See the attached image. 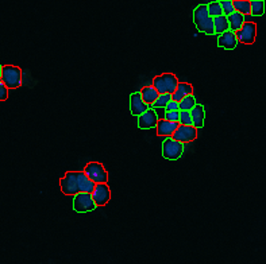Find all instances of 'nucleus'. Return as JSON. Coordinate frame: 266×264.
<instances>
[{
  "mask_svg": "<svg viewBox=\"0 0 266 264\" xmlns=\"http://www.w3.org/2000/svg\"><path fill=\"white\" fill-rule=\"evenodd\" d=\"M193 22H195L197 30L206 35H213V19L208 15V8L207 4L197 5L193 11Z\"/></svg>",
  "mask_w": 266,
  "mask_h": 264,
  "instance_id": "f257e3e1",
  "label": "nucleus"
},
{
  "mask_svg": "<svg viewBox=\"0 0 266 264\" xmlns=\"http://www.w3.org/2000/svg\"><path fill=\"white\" fill-rule=\"evenodd\" d=\"M179 85L177 77L172 73H163L157 75L153 81V88L158 92V95H173Z\"/></svg>",
  "mask_w": 266,
  "mask_h": 264,
  "instance_id": "f03ea898",
  "label": "nucleus"
},
{
  "mask_svg": "<svg viewBox=\"0 0 266 264\" xmlns=\"http://www.w3.org/2000/svg\"><path fill=\"white\" fill-rule=\"evenodd\" d=\"M22 69L14 66V65H6L1 68V81L6 85L7 89H17L22 85Z\"/></svg>",
  "mask_w": 266,
  "mask_h": 264,
  "instance_id": "7ed1b4c3",
  "label": "nucleus"
},
{
  "mask_svg": "<svg viewBox=\"0 0 266 264\" xmlns=\"http://www.w3.org/2000/svg\"><path fill=\"white\" fill-rule=\"evenodd\" d=\"M84 174L96 185L107 183V181H108V172L106 171V168L98 162H89L85 167V170H84Z\"/></svg>",
  "mask_w": 266,
  "mask_h": 264,
  "instance_id": "20e7f679",
  "label": "nucleus"
},
{
  "mask_svg": "<svg viewBox=\"0 0 266 264\" xmlns=\"http://www.w3.org/2000/svg\"><path fill=\"white\" fill-rule=\"evenodd\" d=\"M184 152V144L172 138H166L162 143V156L169 161H177Z\"/></svg>",
  "mask_w": 266,
  "mask_h": 264,
  "instance_id": "39448f33",
  "label": "nucleus"
},
{
  "mask_svg": "<svg viewBox=\"0 0 266 264\" xmlns=\"http://www.w3.org/2000/svg\"><path fill=\"white\" fill-rule=\"evenodd\" d=\"M96 209V205L93 202L92 194L79 193L73 198V210L77 213H87Z\"/></svg>",
  "mask_w": 266,
  "mask_h": 264,
  "instance_id": "423d86ee",
  "label": "nucleus"
},
{
  "mask_svg": "<svg viewBox=\"0 0 266 264\" xmlns=\"http://www.w3.org/2000/svg\"><path fill=\"white\" fill-rule=\"evenodd\" d=\"M255 35H257V26L253 22H244L242 28L238 32H235V37L238 42L246 43V45H251L254 43Z\"/></svg>",
  "mask_w": 266,
  "mask_h": 264,
  "instance_id": "0eeeda50",
  "label": "nucleus"
},
{
  "mask_svg": "<svg viewBox=\"0 0 266 264\" xmlns=\"http://www.w3.org/2000/svg\"><path fill=\"white\" fill-rule=\"evenodd\" d=\"M60 186L62 193L66 195H76L79 194L77 186V171H68L65 177L60 179Z\"/></svg>",
  "mask_w": 266,
  "mask_h": 264,
  "instance_id": "6e6552de",
  "label": "nucleus"
},
{
  "mask_svg": "<svg viewBox=\"0 0 266 264\" xmlns=\"http://www.w3.org/2000/svg\"><path fill=\"white\" fill-rule=\"evenodd\" d=\"M196 138H197V129L192 125H179L173 136H172V139L180 142L181 144L193 142Z\"/></svg>",
  "mask_w": 266,
  "mask_h": 264,
  "instance_id": "1a4fd4ad",
  "label": "nucleus"
},
{
  "mask_svg": "<svg viewBox=\"0 0 266 264\" xmlns=\"http://www.w3.org/2000/svg\"><path fill=\"white\" fill-rule=\"evenodd\" d=\"M109 198H111V192L107 183H99L95 186V190L92 192V199L96 206H104L108 204Z\"/></svg>",
  "mask_w": 266,
  "mask_h": 264,
  "instance_id": "9d476101",
  "label": "nucleus"
},
{
  "mask_svg": "<svg viewBox=\"0 0 266 264\" xmlns=\"http://www.w3.org/2000/svg\"><path fill=\"white\" fill-rule=\"evenodd\" d=\"M158 115L154 109H147L146 112L142 113L138 118V128L139 129H150L157 127L158 124Z\"/></svg>",
  "mask_w": 266,
  "mask_h": 264,
  "instance_id": "9b49d317",
  "label": "nucleus"
},
{
  "mask_svg": "<svg viewBox=\"0 0 266 264\" xmlns=\"http://www.w3.org/2000/svg\"><path fill=\"white\" fill-rule=\"evenodd\" d=\"M150 107L143 102L141 96V92H135L130 96V111L131 115H134L136 118H139L142 113H145Z\"/></svg>",
  "mask_w": 266,
  "mask_h": 264,
  "instance_id": "f8f14e48",
  "label": "nucleus"
},
{
  "mask_svg": "<svg viewBox=\"0 0 266 264\" xmlns=\"http://www.w3.org/2000/svg\"><path fill=\"white\" fill-rule=\"evenodd\" d=\"M238 45V41H237V37H235V32L233 31H226L222 35H219L217 38V46L219 48H226V50H234Z\"/></svg>",
  "mask_w": 266,
  "mask_h": 264,
  "instance_id": "ddd939ff",
  "label": "nucleus"
},
{
  "mask_svg": "<svg viewBox=\"0 0 266 264\" xmlns=\"http://www.w3.org/2000/svg\"><path fill=\"white\" fill-rule=\"evenodd\" d=\"M77 186H79V193L92 194L96 183H93L92 181L84 174V171H77Z\"/></svg>",
  "mask_w": 266,
  "mask_h": 264,
  "instance_id": "4468645a",
  "label": "nucleus"
},
{
  "mask_svg": "<svg viewBox=\"0 0 266 264\" xmlns=\"http://www.w3.org/2000/svg\"><path fill=\"white\" fill-rule=\"evenodd\" d=\"M179 127L177 123H170L168 120H158L157 124V135L158 136H166V138H172L176 129Z\"/></svg>",
  "mask_w": 266,
  "mask_h": 264,
  "instance_id": "2eb2a0df",
  "label": "nucleus"
},
{
  "mask_svg": "<svg viewBox=\"0 0 266 264\" xmlns=\"http://www.w3.org/2000/svg\"><path fill=\"white\" fill-rule=\"evenodd\" d=\"M190 118H192V125L196 129L203 128L204 125V120H206V111L204 107L200 104H196V107L190 111Z\"/></svg>",
  "mask_w": 266,
  "mask_h": 264,
  "instance_id": "dca6fc26",
  "label": "nucleus"
},
{
  "mask_svg": "<svg viewBox=\"0 0 266 264\" xmlns=\"http://www.w3.org/2000/svg\"><path fill=\"white\" fill-rule=\"evenodd\" d=\"M192 92H193V86L190 85V84H186V82H179L177 89H176V92L172 95V100L176 102H180L183 98H184V97L192 95Z\"/></svg>",
  "mask_w": 266,
  "mask_h": 264,
  "instance_id": "f3484780",
  "label": "nucleus"
},
{
  "mask_svg": "<svg viewBox=\"0 0 266 264\" xmlns=\"http://www.w3.org/2000/svg\"><path fill=\"white\" fill-rule=\"evenodd\" d=\"M228 26H230V31L238 32L244 23V16L239 12H234L230 16H227Z\"/></svg>",
  "mask_w": 266,
  "mask_h": 264,
  "instance_id": "a211bd4d",
  "label": "nucleus"
},
{
  "mask_svg": "<svg viewBox=\"0 0 266 264\" xmlns=\"http://www.w3.org/2000/svg\"><path fill=\"white\" fill-rule=\"evenodd\" d=\"M142 100L145 104H147L149 107H152L153 104L156 102V100L158 98V92L153 88V86H145L141 91Z\"/></svg>",
  "mask_w": 266,
  "mask_h": 264,
  "instance_id": "6ab92c4d",
  "label": "nucleus"
},
{
  "mask_svg": "<svg viewBox=\"0 0 266 264\" xmlns=\"http://www.w3.org/2000/svg\"><path fill=\"white\" fill-rule=\"evenodd\" d=\"M213 30H215V34H219L222 35L226 31L230 30V26H228L227 16L220 15L217 18H213Z\"/></svg>",
  "mask_w": 266,
  "mask_h": 264,
  "instance_id": "aec40b11",
  "label": "nucleus"
},
{
  "mask_svg": "<svg viewBox=\"0 0 266 264\" xmlns=\"http://www.w3.org/2000/svg\"><path fill=\"white\" fill-rule=\"evenodd\" d=\"M265 12V1L264 0H251L250 1V14L254 16H262Z\"/></svg>",
  "mask_w": 266,
  "mask_h": 264,
  "instance_id": "412c9836",
  "label": "nucleus"
},
{
  "mask_svg": "<svg viewBox=\"0 0 266 264\" xmlns=\"http://www.w3.org/2000/svg\"><path fill=\"white\" fill-rule=\"evenodd\" d=\"M234 10L242 15H250V1L249 0H234Z\"/></svg>",
  "mask_w": 266,
  "mask_h": 264,
  "instance_id": "4be33fe9",
  "label": "nucleus"
},
{
  "mask_svg": "<svg viewBox=\"0 0 266 264\" xmlns=\"http://www.w3.org/2000/svg\"><path fill=\"white\" fill-rule=\"evenodd\" d=\"M180 104V111H186V112H190L193 108L196 107V98L193 95H189V96L184 97Z\"/></svg>",
  "mask_w": 266,
  "mask_h": 264,
  "instance_id": "5701e85b",
  "label": "nucleus"
},
{
  "mask_svg": "<svg viewBox=\"0 0 266 264\" xmlns=\"http://www.w3.org/2000/svg\"><path fill=\"white\" fill-rule=\"evenodd\" d=\"M207 8H208V15L211 16L212 19L213 18H217V16L223 15L222 5L219 1H212L210 4H207Z\"/></svg>",
  "mask_w": 266,
  "mask_h": 264,
  "instance_id": "b1692460",
  "label": "nucleus"
},
{
  "mask_svg": "<svg viewBox=\"0 0 266 264\" xmlns=\"http://www.w3.org/2000/svg\"><path fill=\"white\" fill-rule=\"evenodd\" d=\"M170 101H172V95H168V93H166V95H158V98L156 100V102L153 104L152 107L165 108Z\"/></svg>",
  "mask_w": 266,
  "mask_h": 264,
  "instance_id": "393cba45",
  "label": "nucleus"
},
{
  "mask_svg": "<svg viewBox=\"0 0 266 264\" xmlns=\"http://www.w3.org/2000/svg\"><path fill=\"white\" fill-rule=\"evenodd\" d=\"M220 5H222V10H223V15L224 16H230L231 14L235 12L234 10V5H233V0H222V1H219Z\"/></svg>",
  "mask_w": 266,
  "mask_h": 264,
  "instance_id": "a878e982",
  "label": "nucleus"
},
{
  "mask_svg": "<svg viewBox=\"0 0 266 264\" xmlns=\"http://www.w3.org/2000/svg\"><path fill=\"white\" fill-rule=\"evenodd\" d=\"M179 125H192L190 112H186V111H180ZM192 127H193V125H192Z\"/></svg>",
  "mask_w": 266,
  "mask_h": 264,
  "instance_id": "bb28decb",
  "label": "nucleus"
},
{
  "mask_svg": "<svg viewBox=\"0 0 266 264\" xmlns=\"http://www.w3.org/2000/svg\"><path fill=\"white\" fill-rule=\"evenodd\" d=\"M163 120H168L170 123L179 124L180 111H176V112H165V118H163Z\"/></svg>",
  "mask_w": 266,
  "mask_h": 264,
  "instance_id": "cd10ccee",
  "label": "nucleus"
},
{
  "mask_svg": "<svg viewBox=\"0 0 266 264\" xmlns=\"http://www.w3.org/2000/svg\"><path fill=\"white\" fill-rule=\"evenodd\" d=\"M8 98V89L3 84V81L0 80V101H6Z\"/></svg>",
  "mask_w": 266,
  "mask_h": 264,
  "instance_id": "c85d7f7f",
  "label": "nucleus"
},
{
  "mask_svg": "<svg viewBox=\"0 0 266 264\" xmlns=\"http://www.w3.org/2000/svg\"><path fill=\"white\" fill-rule=\"evenodd\" d=\"M165 111H166V112H176V111H180V104L172 100V101L169 102L168 105L165 107Z\"/></svg>",
  "mask_w": 266,
  "mask_h": 264,
  "instance_id": "c756f323",
  "label": "nucleus"
},
{
  "mask_svg": "<svg viewBox=\"0 0 266 264\" xmlns=\"http://www.w3.org/2000/svg\"><path fill=\"white\" fill-rule=\"evenodd\" d=\"M1 68H3V66L0 65V80H1Z\"/></svg>",
  "mask_w": 266,
  "mask_h": 264,
  "instance_id": "7c9ffc66",
  "label": "nucleus"
}]
</instances>
